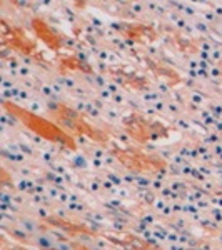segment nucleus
I'll use <instances>...</instances> for the list:
<instances>
[{
    "label": "nucleus",
    "mask_w": 222,
    "mask_h": 250,
    "mask_svg": "<svg viewBox=\"0 0 222 250\" xmlns=\"http://www.w3.org/2000/svg\"><path fill=\"white\" fill-rule=\"evenodd\" d=\"M5 108L10 112L14 117L22 122L25 127H29L34 134H37L39 137L42 139L48 140V142H54V144H60L64 147H68L74 150L75 148V142L70 135L64 130L62 127H59L57 124L50 122V120L44 119L40 115H35L34 112H29V110H23V108H19L15 105H10L9 102H5Z\"/></svg>",
    "instance_id": "f257e3e1"
},
{
    "label": "nucleus",
    "mask_w": 222,
    "mask_h": 250,
    "mask_svg": "<svg viewBox=\"0 0 222 250\" xmlns=\"http://www.w3.org/2000/svg\"><path fill=\"white\" fill-rule=\"evenodd\" d=\"M20 229H23L27 233H30V235H39V222L30 219V217H23V219H20Z\"/></svg>",
    "instance_id": "f03ea898"
},
{
    "label": "nucleus",
    "mask_w": 222,
    "mask_h": 250,
    "mask_svg": "<svg viewBox=\"0 0 222 250\" xmlns=\"http://www.w3.org/2000/svg\"><path fill=\"white\" fill-rule=\"evenodd\" d=\"M35 245L40 247L42 250H50L54 249V242L50 240V237L48 235H35Z\"/></svg>",
    "instance_id": "7ed1b4c3"
},
{
    "label": "nucleus",
    "mask_w": 222,
    "mask_h": 250,
    "mask_svg": "<svg viewBox=\"0 0 222 250\" xmlns=\"http://www.w3.org/2000/svg\"><path fill=\"white\" fill-rule=\"evenodd\" d=\"M10 235L20 242H29L30 233H27L23 229H10Z\"/></svg>",
    "instance_id": "20e7f679"
},
{
    "label": "nucleus",
    "mask_w": 222,
    "mask_h": 250,
    "mask_svg": "<svg viewBox=\"0 0 222 250\" xmlns=\"http://www.w3.org/2000/svg\"><path fill=\"white\" fill-rule=\"evenodd\" d=\"M55 250H74V249H72L67 242H59V244L55 245Z\"/></svg>",
    "instance_id": "39448f33"
},
{
    "label": "nucleus",
    "mask_w": 222,
    "mask_h": 250,
    "mask_svg": "<svg viewBox=\"0 0 222 250\" xmlns=\"http://www.w3.org/2000/svg\"><path fill=\"white\" fill-rule=\"evenodd\" d=\"M167 239L171 242H179V235H177V233H169Z\"/></svg>",
    "instance_id": "423d86ee"
},
{
    "label": "nucleus",
    "mask_w": 222,
    "mask_h": 250,
    "mask_svg": "<svg viewBox=\"0 0 222 250\" xmlns=\"http://www.w3.org/2000/svg\"><path fill=\"white\" fill-rule=\"evenodd\" d=\"M39 215H45V208H39Z\"/></svg>",
    "instance_id": "0eeeda50"
},
{
    "label": "nucleus",
    "mask_w": 222,
    "mask_h": 250,
    "mask_svg": "<svg viewBox=\"0 0 222 250\" xmlns=\"http://www.w3.org/2000/svg\"><path fill=\"white\" fill-rule=\"evenodd\" d=\"M60 200H62V202H66V200H67V195H66V193H62V195H60Z\"/></svg>",
    "instance_id": "6e6552de"
},
{
    "label": "nucleus",
    "mask_w": 222,
    "mask_h": 250,
    "mask_svg": "<svg viewBox=\"0 0 222 250\" xmlns=\"http://www.w3.org/2000/svg\"><path fill=\"white\" fill-rule=\"evenodd\" d=\"M171 250H184V247H177V245H176V247H174V245H172V247H171Z\"/></svg>",
    "instance_id": "1a4fd4ad"
}]
</instances>
